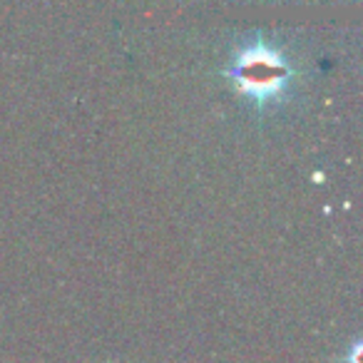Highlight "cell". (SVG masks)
Wrapping results in <instances>:
<instances>
[{
    "instance_id": "6da1fadb",
    "label": "cell",
    "mask_w": 363,
    "mask_h": 363,
    "mask_svg": "<svg viewBox=\"0 0 363 363\" xmlns=\"http://www.w3.org/2000/svg\"><path fill=\"white\" fill-rule=\"evenodd\" d=\"M229 75H232L237 90L244 92L259 107L277 102L291 80V70L284 62V57L262 45L244 50L234 60Z\"/></svg>"
}]
</instances>
